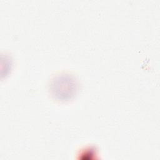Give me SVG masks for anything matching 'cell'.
Returning a JSON list of instances; mask_svg holds the SVG:
<instances>
[{"instance_id": "obj_1", "label": "cell", "mask_w": 160, "mask_h": 160, "mask_svg": "<svg viewBox=\"0 0 160 160\" xmlns=\"http://www.w3.org/2000/svg\"><path fill=\"white\" fill-rule=\"evenodd\" d=\"M52 86L54 94L61 99L70 98L76 89L74 81L69 76L58 78L54 81Z\"/></svg>"}]
</instances>
